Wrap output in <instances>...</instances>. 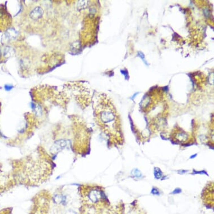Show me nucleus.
I'll use <instances>...</instances> for the list:
<instances>
[{
    "mask_svg": "<svg viewBox=\"0 0 214 214\" xmlns=\"http://www.w3.org/2000/svg\"><path fill=\"white\" fill-rule=\"evenodd\" d=\"M96 116L98 124L105 134L114 141L113 142L121 144L122 142L123 138L119 124L120 121L116 112L111 104L108 102L99 103L96 109Z\"/></svg>",
    "mask_w": 214,
    "mask_h": 214,
    "instance_id": "f257e3e1",
    "label": "nucleus"
},
{
    "mask_svg": "<svg viewBox=\"0 0 214 214\" xmlns=\"http://www.w3.org/2000/svg\"><path fill=\"white\" fill-rule=\"evenodd\" d=\"M22 173L17 174L20 181L31 185L46 181L51 172V165L44 158L27 160L22 166Z\"/></svg>",
    "mask_w": 214,
    "mask_h": 214,
    "instance_id": "f03ea898",
    "label": "nucleus"
},
{
    "mask_svg": "<svg viewBox=\"0 0 214 214\" xmlns=\"http://www.w3.org/2000/svg\"><path fill=\"white\" fill-rule=\"evenodd\" d=\"M81 189L83 195L88 201L94 203L104 200V193L100 187L98 186L84 185Z\"/></svg>",
    "mask_w": 214,
    "mask_h": 214,
    "instance_id": "7ed1b4c3",
    "label": "nucleus"
},
{
    "mask_svg": "<svg viewBox=\"0 0 214 214\" xmlns=\"http://www.w3.org/2000/svg\"><path fill=\"white\" fill-rule=\"evenodd\" d=\"M11 24V16L4 5H0V32L8 29Z\"/></svg>",
    "mask_w": 214,
    "mask_h": 214,
    "instance_id": "20e7f679",
    "label": "nucleus"
},
{
    "mask_svg": "<svg viewBox=\"0 0 214 214\" xmlns=\"http://www.w3.org/2000/svg\"><path fill=\"white\" fill-rule=\"evenodd\" d=\"M172 138L175 143L181 145L189 144L192 140L189 133L185 132L181 129L174 131L172 134Z\"/></svg>",
    "mask_w": 214,
    "mask_h": 214,
    "instance_id": "39448f33",
    "label": "nucleus"
},
{
    "mask_svg": "<svg viewBox=\"0 0 214 214\" xmlns=\"http://www.w3.org/2000/svg\"><path fill=\"white\" fill-rule=\"evenodd\" d=\"M53 200L57 204H63L65 205L66 202V198L65 196L62 195H58L57 194L55 195Z\"/></svg>",
    "mask_w": 214,
    "mask_h": 214,
    "instance_id": "423d86ee",
    "label": "nucleus"
},
{
    "mask_svg": "<svg viewBox=\"0 0 214 214\" xmlns=\"http://www.w3.org/2000/svg\"><path fill=\"white\" fill-rule=\"evenodd\" d=\"M67 214H77L76 212H75V211H69V212H67Z\"/></svg>",
    "mask_w": 214,
    "mask_h": 214,
    "instance_id": "0eeeda50",
    "label": "nucleus"
},
{
    "mask_svg": "<svg viewBox=\"0 0 214 214\" xmlns=\"http://www.w3.org/2000/svg\"><path fill=\"white\" fill-rule=\"evenodd\" d=\"M0 112H1V103H0Z\"/></svg>",
    "mask_w": 214,
    "mask_h": 214,
    "instance_id": "6e6552de",
    "label": "nucleus"
}]
</instances>
